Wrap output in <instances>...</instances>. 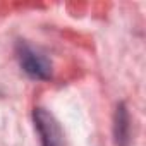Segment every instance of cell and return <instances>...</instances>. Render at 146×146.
I'll list each match as a JSON object with an SVG mask.
<instances>
[{"label":"cell","instance_id":"7a4b0ae2","mask_svg":"<svg viewBox=\"0 0 146 146\" xmlns=\"http://www.w3.org/2000/svg\"><path fill=\"white\" fill-rule=\"evenodd\" d=\"M33 122L41 146H64V132L48 110L36 107L33 112Z\"/></svg>","mask_w":146,"mask_h":146},{"label":"cell","instance_id":"6da1fadb","mask_svg":"<svg viewBox=\"0 0 146 146\" xmlns=\"http://www.w3.org/2000/svg\"><path fill=\"white\" fill-rule=\"evenodd\" d=\"M16 55L23 70L33 79L46 81L52 78V62L26 41H17Z\"/></svg>","mask_w":146,"mask_h":146},{"label":"cell","instance_id":"3957f363","mask_svg":"<svg viewBox=\"0 0 146 146\" xmlns=\"http://www.w3.org/2000/svg\"><path fill=\"white\" fill-rule=\"evenodd\" d=\"M127 134H129V117H127L124 105H119L115 110V139H117V144L125 146Z\"/></svg>","mask_w":146,"mask_h":146}]
</instances>
